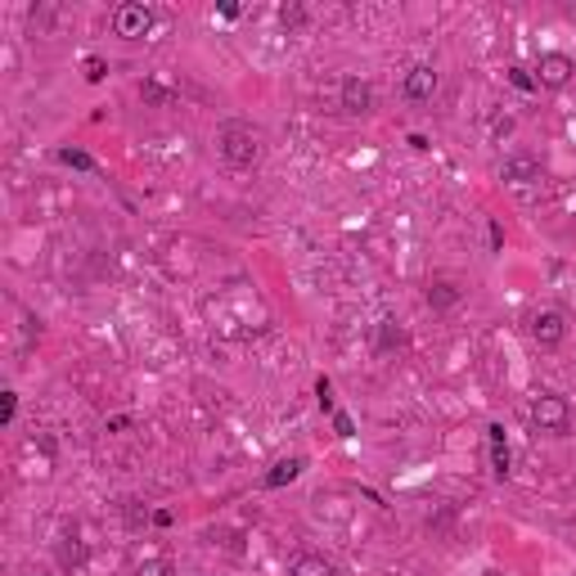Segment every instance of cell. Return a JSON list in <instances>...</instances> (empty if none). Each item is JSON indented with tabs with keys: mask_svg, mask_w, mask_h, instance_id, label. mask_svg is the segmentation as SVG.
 Listing matches in <instances>:
<instances>
[{
	"mask_svg": "<svg viewBox=\"0 0 576 576\" xmlns=\"http://www.w3.org/2000/svg\"><path fill=\"white\" fill-rule=\"evenodd\" d=\"M392 347H405V329L397 320H383L379 329V352H392Z\"/></svg>",
	"mask_w": 576,
	"mask_h": 576,
	"instance_id": "4fadbf2b",
	"label": "cell"
},
{
	"mask_svg": "<svg viewBox=\"0 0 576 576\" xmlns=\"http://www.w3.org/2000/svg\"><path fill=\"white\" fill-rule=\"evenodd\" d=\"M154 10L140 5V0H127V5L113 10V37H122V41H145L154 32Z\"/></svg>",
	"mask_w": 576,
	"mask_h": 576,
	"instance_id": "7a4b0ae2",
	"label": "cell"
},
{
	"mask_svg": "<svg viewBox=\"0 0 576 576\" xmlns=\"http://www.w3.org/2000/svg\"><path fill=\"white\" fill-rule=\"evenodd\" d=\"M500 180L505 185H540L545 180V163L536 154H513V158H505Z\"/></svg>",
	"mask_w": 576,
	"mask_h": 576,
	"instance_id": "5b68a950",
	"label": "cell"
},
{
	"mask_svg": "<svg viewBox=\"0 0 576 576\" xmlns=\"http://www.w3.org/2000/svg\"><path fill=\"white\" fill-rule=\"evenodd\" d=\"M302 469H306V459H302V455H288V459H280V464H271V473L262 478V487H266V491H280V487L297 482Z\"/></svg>",
	"mask_w": 576,
	"mask_h": 576,
	"instance_id": "9c48e42d",
	"label": "cell"
},
{
	"mask_svg": "<svg viewBox=\"0 0 576 576\" xmlns=\"http://www.w3.org/2000/svg\"><path fill=\"white\" fill-rule=\"evenodd\" d=\"M509 86H513V90H540L536 77H531L527 68H509Z\"/></svg>",
	"mask_w": 576,
	"mask_h": 576,
	"instance_id": "ac0fdd59",
	"label": "cell"
},
{
	"mask_svg": "<svg viewBox=\"0 0 576 576\" xmlns=\"http://www.w3.org/2000/svg\"><path fill=\"white\" fill-rule=\"evenodd\" d=\"M333 428H338V437H356V432H352V419H347V414H333Z\"/></svg>",
	"mask_w": 576,
	"mask_h": 576,
	"instance_id": "603a6c76",
	"label": "cell"
},
{
	"mask_svg": "<svg viewBox=\"0 0 576 576\" xmlns=\"http://www.w3.org/2000/svg\"><path fill=\"white\" fill-rule=\"evenodd\" d=\"M81 68H86V81H95V86L108 77V63H104L99 54H86V63H81Z\"/></svg>",
	"mask_w": 576,
	"mask_h": 576,
	"instance_id": "9a60e30c",
	"label": "cell"
},
{
	"mask_svg": "<svg viewBox=\"0 0 576 576\" xmlns=\"http://www.w3.org/2000/svg\"><path fill=\"white\" fill-rule=\"evenodd\" d=\"M59 163L72 167V171H95V158L86 149H59Z\"/></svg>",
	"mask_w": 576,
	"mask_h": 576,
	"instance_id": "5bb4252c",
	"label": "cell"
},
{
	"mask_svg": "<svg viewBox=\"0 0 576 576\" xmlns=\"http://www.w3.org/2000/svg\"><path fill=\"white\" fill-rule=\"evenodd\" d=\"M459 302V288L450 284V280H437V284H428V306L432 311H450Z\"/></svg>",
	"mask_w": 576,
	"mask_h": 576,
	"instance_id": "7c38bea8",
	"label": "cell"
},
{
	"mask_svg": "<svg viewBox=\"0 0 576 576\" xmlns=\"http://www.w3.org/2000/svg\"><path fill=\"white\" fill-rule=\"evenodd\" d=\"M136 576H171V563H167V558H145V563L136 567Z\"/></svg>",
	"mask_w": 576,
	"mask_h": 576,
	"instance_id": "2e32d148",
	"label": "cell"
},
{
	"mask_svg": "<svg viewBox=\"0 0 576 576\" xmlns=\"http://www.w3.org/2000/svg\"><path fill=\"white\" fill-rule=\"evenodd\" d=\"M531 338L540 342V347H558V342L567 338V320H563V311H554V306L536 311V320H531Z\"/></svg>",
	"mask_w": 576,
	"mask_h": 576,
	"instance_id": "ba28073f",
	"label": "cell"
},
{
	"mask_svg": "<svg viewBox=\"0 0 576 576\" xmlns=\"http://www.w3.org/2000/svg\"><path fill=\"white\" fill-rule=\"evenodd\" d=\"M531 77H536V86H545V90H563V86H572V77H576V59L549 50V54L536 59V72H531Z\"/></svg>",
	"mask_w": 576,
	"mask_h": 576,
	"instance_id": "277c9868",
	"label": "cell"
},
{
	"mask_svg": "<svg viewBox=\"0 0 576 576\" xmlns=\"http://www.w3.org/2000/svg\"><path fill=\"white\" fill-rule=\"evenodd\" d=\"M140 95H145L149 104H171V90H167V86H158V81H145V86H140Z\"/></svg>",
	"mask_w": 576,
	"mask_h": 576,
	"instance_id": "d6986e66",
	"label": "cell"
},
{
	"mask_svg": "<svg viewBox=\"0 0 576 576\" xmlns=\"http://www.w3.org/2000/svg\"><path fill=\"white\" fill-rule=\"evenodd\" d=\"M315 401H320L324 414H333V383L329 379H315Z\"/></svg>",
	"mask_w": 576,
	"mask_h": 576,
	"instance_id": "ffe728a7",
	"label": "cell"
},
{
	"mask_svg": "<svg viewBox=\"0 0 576 576\" xmlns=\"http://www.w3.org/2000/svg\"><path fill=\"white\" fill-rule=\"evenodd\" d=\"M342 99V113H352V118H365V113H374V86L365 77H347L338 90Z\"/></svg>",
	"mask_w": 576,
	"mask_h": 576,
	"instance_id": "8992f818",
	"label": "cell"
},
{
	"mask_svg": "<svg viewBox=\"0 0 576 576\" xmlns=\"http://www.w3.org/2000/svg\"><path fill=\"white\" fill-rule=\"evenodd\" d=\"M154 522L158 527H171V509H154Z\"/></svg>",
	"mask_w": 576,
	"mask_h": 576,
	"instance_id": "d4e9b609",
	"label": "cell"
},
{
	"mask_svg": "<svg viewBox=\"0 0 576 576\" xmlns=\"http://www.w3.org/2000/svg\"><path fill=\"white\" fill-rule=\"evenodd\" d=\"M487 432H491V473L505 482V478H509V446H505V428H500V423H491Z\"/></svg>",
	"mask_w": 576,
	"mask_h": 576,
	"instance_id": "30bf717a",
	"label": "cell"
},
{
	"mask_svg": "<svg viewBox=\"0 0 576 576\" xmlns=\"http://www.w3.org/2000/svg\"><path fill=\"white\" fill-rule=\"evenodd\" d=\"M437 86H441V77H437V68L432 63H414L410 72H405V99L410 104H432V95H437Z\"/></svg>",
	"mask_w": 576,
	"mask_h": 576,
	"instance_id": "52a82bcc",
	"label": "cell"
},
{
	"mask_svg": "<svg viewBox=\"0 0 576 576\" xmlns=\"http://www.w3.org/2000/svg\"><path fill=\"white\" fill-rule=\"evenodd\" d=\"M280 23L284 28H302L306 23V10L302 5H280Z\"/></svg>",
	"mask_w": 576,
	"mask_h": 576,
	"instance_id": "e0dca14e",
	"label": "cell"
},
{
	"mask_svg": "<svg viewBox=\"0 0 576 576\" xmlns=\"http://www.w3.org/2000/svg\"><path fill=\"white\" fill-rule=\"evenodd\" d=\"M288 576H333V563L320 558V554H297L293 567H288Z\"/></svg>",
	"mask_w": 576,
	"mask_h": 576,
	"instance_id": "8fae6325",
	"label": "cell"
},
{
	"mask_svg": "<svg viewBox=\"0 0 576 576\" xmlns=\"http://www.w3.org/2000/svg\"><path fill=\"white\" fill-rule=\"evenodd\" d=\"M5 401H0V423H14V414H19V392H0Z\"/></svg>",
	"mask_w": 576,
	"mask_h": 576,
	"instance_id": "44dd1931",
	"label": "cell"
},
{
	"mask_svg": "<svg viewBox=\"0 0 576 576\" xmlns=\"http://www.w3.org/2000/svg\"><path fill=\"white\" fill-rule=\"evenodd\" d=\"M216 154L235 167V171H248V167H257V158H262V136L248 127V122H225L221 131H216Z\"/></svg>",
	"mask_w": 576,
	"mask_h": 576,
	"instance_id": "6da1fadb",
	"label": "cell"
},
{
	"mask_svg": "<svg viewBox=\"0 0 576 576\" xmlns=\"http://www.w3.org/2000/svg\"><path fill=\"white\" fill-rule=\"evenodd\" d=\"M127 428H136V419H131V414H113V419L104 423V432H127Z\"/></svg>",
	"mask_w": 576,
	"mask_h": 576,
	"instance_id": "7402d4cb",
	"label": "cell"
},
{
	"mask_svg": "<svg viewBox=\"0 0 576 576\" xmlns=\"http://www.w3.org/2000/svg\"><path fill=\"white\" fill-rule=\"evenodd\" d=\"M531 423H536L540 432L563 437V432L572 428V405H567L558 392H540V397L531 401Z\"/></svg>",
	"mask_w": 576,
	"mask_h": 576,
	"instance_id": "3957f363",
	"label": "cell"
},
{
	"mask_svg": "<svg viewBox=\"0 0 576 576\" xmlns=\"http://www.w3.org/2000/svg\"><path fill=\"white\" fill-rule=\"evenodd\" d=\"M491 248H505V230H500V221H491Z\"/></svg>",
	"mask_w": 576,
	"mask_h": 576,
	"instance_id": "cb8c5ba5",
	"label": "cell"
}]
</instances>
